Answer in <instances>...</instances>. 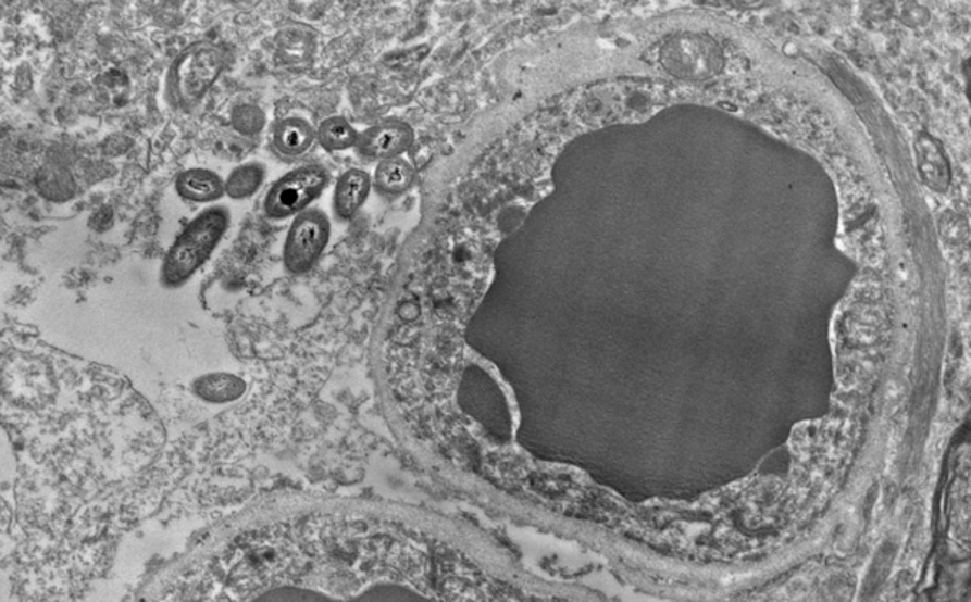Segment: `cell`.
Segmentation results:
<instances>
[{
  "mask_svg": "<svg viewBox=\"0 0 971 602\" xmlns=\"http://www.w3.org/2000/svg\"><path fill=\"white\" fill-rule=\"evenodd\" d=\"M415 140L412 127L403 122L390 121L366 128L358 138L357 150L366 161H386L400 158Z\"/></svg>",
  "mask_w": 971,
  "mask_h": 602,
  "instance_id": "obj_6",
  "label": "cell"
},
{
  "mask_svg": "<svg viewBox=\"0 0 971 602\" xmlns=\"http://www.w3.org/2000/svg\"><path fill=\"white\" fill-rule=\"evenodd\" d=\"M373 178L361 168H348L337 180L334 190V213L340 221H348L361 210L370 197Z\"/></svg>",
  "mask_w": 971,
  "mask_h": 602,
  "instance_id": "obj_9",
  "label": "cell"
},
{
  "mask_svg": "<svg viewBox=\"0 0 971 602\" xmlns=\"http://www.w3.org/2000/svg\"><path fill=\"white\" fill-rule=\"evenodd\" d=\"M415 180V168L402 158L386 159L377 165L374 185L384 195H400Z\"/></svg>",
  "mask_w": 971,
  "mask_h": 602,
  "instance_id": "obj_13",
  "label": "cell"
},
{
  "mask_svg": "<svg viewBox=\"0 0 971 602\" xmlns=\"http://www.w3.org/2000/svg\"><path fill=\"white\" fill-rule=\"evenodd\" d=\"M231 224L224 206L201 211L175 238L162 263L161 280L169 289L187 284L214 253Z\"/></svg>",
  "mask_w": 971,
  "mask_h": 602,
  "instance_id": "obj_1",
  "label": "cell"
},
{
  "mask_svg": "<svg viewBox=\"0 0 971 602\" xmlns=\"http://www.w3.org/2000/svg\"><path fill=\"white\" fill-rule=\"evenodd\" d=\"M329 174L321 164H307L277 178L264 198V214L274 221L288 220L308 210L326 190Z\"/></svg>",
  "mask_w": 971,
  "mask_h": 602,
  "instance_id": "obj_3",
  "label": "cell"
},
{
  "mask_svg": "<svg viewBox=\"0 0 971 602\" xmlns=\"http://www.w3.org/2000/svg\"><path fill=\"white\" fill-rule=\"evenodd\" d=\"M310 38L304 29L287 26L274 36V55L277 65L291 68L300 67L310 58Z\"/></svg>",
  "mask_w": 971,
  "mask_h": 602,
  "instance_id": "obj_11",
  "label": "cell"
},
{
  "mask_svg": "<svg viewBox=\"0 0 971 602\" xmlns=\"http://www.w3.org/2000/svg\"><path fill=\"white\" fill-rule=\"evenodd\" d=\"M175 190L187 203L208 204L225 195V181L221 175L204 167H191L175 178Z\"/></svg>",
  "mask_w": 971,
  "mask_h": 602,
  "instance_id": "obj_8",
  "label": "cell"
},
{
  "mask_svg": "<svg viewBox=\"0 0 971 602\" xmlns=\"http://www.w3.org/2000/svg\"><path fill=\"white\" fill-rule=\"evenodd\" d=\"M231 122L232 127L238 134L244 137H254L263 131L264 125H266V114L258 105L241 104L232 111Z\"/></svg>",
  "mask_w": 971,
  "mask_h": 602,
  "instance_id": "obj_15",
  "label": "cell"
},
{
  "mask_svg": "<svg viewBox=\"0 0 971 602\" xmlns=\"http://www.w3.org/2000/svg\"><path fill=\"white\" fill-rule=\"evenodd\" d=\"M724 51L706 33H682L664 51L668 71L685 81L701 83L714 78L724 68Z\"/></svg>",
  "mask_w": 971,
  "mask_h": 602,
  "instance_id": "obj_4",
  "label": "cell"
},
{
  "mask_svg": "<svg viewBox=\"0 0 971 602\" xmlns=\"http://www.w3.org/2000/svg\"><path fill=\"white\" fill-rule=\"evenodd\" d=\"M318 143L329 152L351 150L357 147L360 134L344 117H329L321 122L316 130Z\"/></svg>",
  "mask_w": 971,
  "mask_h": 602,
  "instance_id": "obj_14",
  "label": "cell"
},
{
  "mask_svg": "<svg viewBox=\"0 0 971 602\" xmlns=\"http://www.w3.org/2000/svg\"><path fill=\"white\" fill-rule=\"evenodd\" d=\"M914 151H917L918 172L926 187L937 193L949 190L953 174H950L949 161L937 141L923 135L918 138Z\"/></svg>",
  "mask_w": 971,
  "mask_h": 602,
  "instance_id": "obj_10",
  "label": "cell"
},
{
  "mask_svg": "<svg viewBox=\"0 0 971 602\" xmlns=\"http://www.w3.org/2000/svg\"><path fill=\"white\" fill-rule=\"evenodd\" d=\"M225 68V54L208 41H197L178 52L165 76V99L175 111H195Z\"/></svg>",
  "mask_w": 971,
  "mask_h": 602,
  "instance_id": "obj_2",
  "label": "cell"
},
{
  "mask_svg": "<svg viewBox=\"0 0 971 602\" xmlns=\"http://www.w3.org/2000/svg\"><path fill=\"white\" fill-rule=\"evenodd\" d=\"M316 130L301 117H285L274 125L271 147L284 159H297L307 154L316 143Z\"/></svg>",
  "mask_w": 971,
  "mask_h": 602,
  "instance_id": "obj_7",
  "label": "cell"
},
{
  "mask_svg": "<svg viewBox=\"0 0 971 602\" xmlns=\"http://www.w3.org/2000/svg\"><path fill=\"white\" fill-rule=\"evenodd\" d=\"M941 230H943L947 240L962 241L967 235L966 221L954 213L944 214L943 220H941Z\"/></svg>",
  "mask_w": 971,
  "mask_h": 602,
  "instance_id": "obj_16",
  "label": "cell"
},
{
  "mask_svg": "<svg viewBox=\"0 0 971 602\" xmlns=\"http://www.w3.org/2000/svg\"><path fill=\"white\" fill-rule=\"evenodd\" d=\"M266 172V165L261 162L238 165L225 180V195L234 201L250 200L263 187Z\"/></svg>",
  "mask_w": 971,
  "mask_h": 602,
  "instance_id": "obj_12",
  "label": "cell"
},
{
  "mask_svg": "<svg viewBox=\"0 0 971 602\" xmlns=\"http://www.w3.org/2000/svg\"><path fill=\"white\" fill-rule=\"evenodd\" d=\"M331 223L321 210H307L295 216L284 244V264L288 273H308L329 243Z\"/></svg>",
  "mask_w": 971,
  "mask_h": 602,
  "instance_id": "obj_5",
  "label": "cell"
}]
</instances>
